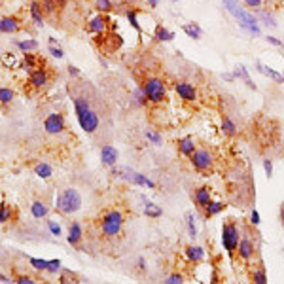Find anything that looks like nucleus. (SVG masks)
<instances>
[{
    "label": "nucleus",
    "instance_id": "nucleus-1",
    "mask_svg": "<svg viewBox=\"0 0 284 284\" xmlns=\"http://www.w3.org/2000/svg\"><path fill=\"white\" fill-rule=\"evenodd\" d=\"M74 112H76V119H78L80 127L87 134H93L99 131L101 116H99L97 108L91 104V101L87 97H84V95H76L74 97Z\"/></svg>",
    "mask_w": 284,
    "mask_h": 284
},
{
    "label": "nucleus",
    "instance_id": "nucleus-2",
    "mask_svg": "<svg viewBox=\"0 0 284 284\" xmlns=\"http://www.w3.org/2000/svg\"><path fill=\"white\" fill-rule=\"evenodd\" d=\"M140 87H142V91H144V95H146V99H148V104L159 106V104L167 103L169 91H167V84L163 82V78L148 74V76L140 82Z\"/></svg>",
    "mask_w": 284,
    "mask_h": 284
},
{
    "label": "nucleus",
    "instance_id": "nucleus-3",
    "mask_svg": "<svg viewBox=\"0 0 284 284\" xmlns=\"http://www.w3.org/2000/svg\"><path fill=\"white\" fill-rule=\"evenodd\" d=\"M82 208V195L76 188H66L59 191L55 197V210L63 216H70V214L78 212Z\"/></svg>",
    "mask_w": 284,
    "mask_h": 284
},
{
    "label": "nucleus",
    "instance_id": "nucleus-4",
    "mask_svg": "<svg viewBox=\"0 0 284 284\" xmlns=\"http://www.w3.org/2000/svg\"><path fill=\"white\" fill-rule=\"evenodd\" d=\"M239 241H241L239 224L233 218H228V220L222 224V245H224V248H226V252H228V256L231 260H235Z\"/></svg>",
    "mask_w": 284,
    "mask_h": 284
},
{
    "label": "nucleus",
    "instance_id": "nucleus-5",
    "mask_svg": "<svg viewBox=\"0 0 284 284\" xmlns=\"http://www.w3.org/2000/svg\"><path fill=\"white\" fill-rule=\"evenodd\" d=\"M123 222L125 216L118 208H110L103 214V220H101V233L104 239H116L123 229Z\"/></svg>",
    "mask_w": 284,
    "mask_h": 284
},
{
    "label": "nucleus",
    "instance_id": "nucleus-6",
    "mask_svg": "<svg viewBox=\"0 0 284 284\" xmlns=\"http://www.w3.org/2000/svg\"><path fill=\"white\" fill-rule=\"evenodd\" d=\"M191 167L201 174H210L214 171V163H216V156L208 146H197V150L193 152V156L189 158Z\"/></svg>",
    "mask_w": 284,
    "mask_h": 284
},
{
    "label": "nucleus",
    "instance_id": "nucleus-7",
    "mask_svg": "<svg viewBox=\"0 0 284 284\" xmlns=\"http://www.w3.org/2000/svg\"><path fill=\"white\" fill-rule=\"evenodd\" d=\"M256 252H258V243L254 241V237L248 233V231H241V241H239V246H237V256L239 260L243 261L245 265H250L256 258Z\"/></svg>",
    "mask_w": 284,
    "mask_h": 284
},
{
    "label": "nucleus",
    "instance_id": "nucleus-8",
    "mask_svg": "<svg viewBox=\"0 0 284 284\" xmlns=\"http://www.w3.org/2000/svg\"><path fill=\"white\" fill-rule=\"evenodd\" d=\"M110 173L114 174V176H119V178H123V180L131 182V184H134V186H144V188H148V189H158V184L152 180V178L144 176L142 173L131 171V169H127V167H121V169L112 167Z\"/></svg>",
    "mask_w": 284,
    "mask_h": 284
},
{
    "label": "nucleus",
    "instance_id": "nucleus-9",
    "mask_svg": "<svg viewBox=\"0 0 284 284\" xmlns=\"http://www.w3.org/2000/svg\"><path fill=\"white\" fill-rule=\"evenodd\" d=\"M174 91L180 97L184 103H197L199 101V91L193 84H189L186 80H176L174 82Z\"/></svg>",
    "mask_w": 284,
    "mask_h": 284
},
{
    "label": "nucleus",
    "instance_id": "nucleus-10",
    "mask_svg": "<svg viewBox=\"0 0 284 284\" xmlns=\"http://www.w3.org/2000/svg\"><path fill=\"white\" fill-rule=\"evenodd\" d=\"M64 129H66V121H64L63 114L51 112L44 118V131L47 134H61L64 133Z\"/></svg>",
    "mask_w": 284,
    "mask_h": 284
},
{
    "label": "nucleus",
    "instance_id": "nucleus-11",
    "mask_svg": "<svg viewBox=\"0 0 284 284\" xmlns=\"http://www.w3.org/2000/svg\"><path fill=\"white\" fill-rule=\"evenodd\" d=\"M110 17L108 14H99V16H95L93 19H89V23H87L86 31L93 32V34H106L108 29H110Z\"/></svg>",
    "mask_w": 284,
    "mask_h": 284
},
{
    "label": "nucleus",
    "instance_id": "nucleus-12",
    "mask_svg": "<svg viewBox=\"0 0 284 284\" xmlns=\"http://www.w3.org/2000/svg\"><path fill=\"white\" fill-rule=\"evenodd\" d=\"M29 84L34 89H44L49 84V72L46 66H38L32 72H29Z\"/></svg>",
    "mask_w": 284,
    "mask_h": 284
},
{
    "label": "nucleus",
    "instance_id": "nucleus-13",
    "mask_svg": "<svg viewBox=\"0 0 284 284\" xmlns=\"http://www.w3.org/2000/svg\"><path fill=\"white\" fill-rule=\"evenodd\" d=\"M212 201V191L208 186H199L195 191H193V203L197 206V210H205V206Z\"/></svg>",
    "mask_w": 284,
    "mask_h": 284
},
{
    "label": "nucleus",
    "instance_id": "nucleus-14",
    "mask_svg": "<svg viewBox=\"0 0 284 284\" xmlns=\"http://www.w3.org/2000/svg\"><path fill=\"white\" fill-rule=\"evenodd\" d=\"M118 158H119V152L118 148H114L112 144H104L103 148H101V163L104 167H116L118 163Z\"/></svg>",
    "mask_w": 284,
    "mask_h": 284
},
{
    "label": "nucleus",
    "instance_id": "nucleus-15",
    "mask_svg": "<svg viewBox=\"0 0 284 284\" xmlns=\"http://www.w3.org/2000/svg\"><path fill=\"white\" fill-rule=\"evenodd\" d=\"M21 29V21L16 16H4L0 17V32L2 34H16Z\"/></svg>",
    "mask_w": 284,
    "mask_h": 284
},
{
    "label": "nucleus",
    "instance_id": "nucleus-16",
    "mask_svg": "<svg viewBox=\"0 0 284 284\" xmlns=\"http://www.w3.org/2000/svg\"><path fill=\"white\" fill-rule=\"evenodd\" d=\"M184 256L189 263H201L205 260V248L199 245H188L184 246Z\"/></svg>",
    "mask_w": 284,
    "mask_h": 284
},
{
    "label": "nucleus",
    "instance_id": "nucleus-17",
    "mask_svg": "<svg viewBox=\"0 0 284 284\" xmlns=\"http://www.w3.org/2000/svg\"><path fill=\"white\" fill-rule=\"evenodd\" d=\"M176 148H178V154L184 156V158H191L193 152L197 150V142L193 140V136H184L180 140L176 142Z\"/></svg>",
    "mask_w": 284,
    "mask_h": 284
},
{
    "label": "nucleus",
    "instance_id": "nucleus-18",
    "mask_svg": "<svg viewBox=\"0 0 284 284\" xmlns=\"http://www.w3.org/2000/svg\"><path fill=\"white\" fill-rule=\"evenodd\" d=\"M82 239H84V228H82V224H80V222H70V226H68V233H66V241H68V245L80 246Z\"/></svg>",
    "mask_w": 284,
    "mask_h": 284
},
{
    "label": "nucleus",
    "instance_id": "nucleus-19",
    "mask_svg": "<svg viewBox=\"0 0 284 284\" xmlns=\"http://www.w3.org/2000/svg\"><path fill=\"white\" fill-rule=\"evenodd\" d=\"M222 133L226 134L228 138H235L237 134H239V127H237V123L231 119V116L229 114H226V112L222 110Z\"/></svg>",
    "mask_w": 284,
    "mask_h": 284
},
{
    "label": "nucleus",
    "instance_id": "nucleus-20",
    "mask_svg": "<svg viewBox=\"0 0 284 284\" xmlns=\"http://www.w3.org/2000/svg\"><path fill=\"white\" fill-rule=\"evenodd\" d=\"M226 210V203H222V201H210L208 205L205 206V210H203V218L205 220H210V218H214V216H218V214H222Z\"/></svg>",
    "mask_w": 284,
    "mask_h": 284
},
{
    "label": "nucleus",
    "instance_id": "nucleus-21",
    "mask_svg": "<svg viewBox=\"0 0 284 284\" xmlns=\"http://www.w3.org/2000/svg\"><path fill=\"white\" fill-rule=\"evenodd\" d=\"M31 214L32 218H36V220H44V218H47V214H49V206L44 201L36 199V201H32L31 205Z\"/></svg>",
    "mask_w": 284,
    "mask_h": 284
},
{
    "label": "nucleus",
    "instance_id": "nucleus-22",
    "mask_svg": "<svg viewBox=\"0 0 284 284\" xmlns=\"http://www.w3.org/2000/svg\"><path fill=\"white\" fill-rule=\"evenodd\" d=\"M29 14H31L32 23L36 27H42L44 25V12H42V6H40L38 0H32L31 6H29Z\"/></svg>",
    "mask_w": 284,
    "mask_h": 284
},
{
    "label": "nucleus",
    "instance_id": "nucleus-23",
    "mask_svg": "<svg viewBox=\"0 0 284 284\" xmlns=\"http://www.w3.org/2000/svg\"><path fill=\"white\" fill-rule=\"evenodd\" d=\"M250 278H252V284H267V271H265V265L261 261L256 263V267L250 273Z\"/></svg>",
    "mask_w": 284,
    "mask_h": 284
},
{
    "label": "nucleus",
    "instance_id": "nucleus-24",
    "mask_svg": "<svg viewBox=\"0 0 284 284\" xmlns=\"http://www.w3.org/2000/svg\"><path fill=\"white\" fill-rule=\"evenodd\" d=\"M233 74H235V78H239V80H243L246 84V87H250V89H258V86L254 84L252 82V78H250V74H248V70H246V66L245 64H237L235 66V70H233Z\"/></svg>",
    "mask_w": 284,
    "mask_h": 284
},
{
    "label": "nucleus",
    "instance_id": "nucleus-25",
    "mask_svg": "<svg viewBox=\"0 0 284 284\" xmlns=\"http://www.w3.org/2000/svg\"><path fill=\"white\" fill-rule=\"evenodd\" d=\"M256 70L260 72V74H263V76L271 78L273 82H276V84H284V82H282V74H278L276 70H273V68L265 66V64L260 63V61H256Z\"/></svg>",
    "mask_w": 284,
    "mask_h": 284
},
{
    "label": "nucleus",
    "instance_id": "nucleus-26",
    "mask_svg": "<svg viewBox=\"0 0 284 284\" xmlns=\"http://www.w3.org/2000/svg\"><path fill=\"white\" fill-rule=\"evenodd\" d=\"M38 64H40V59L36 57V53H25L19 66L27 72H32L34 68H38Z\"/></svg>",
    "mask_w": 284,
    "mask_h": 284
},
{
    "label": "nucleus",
    "instance_id": "nucleus-27",
    "mask_svg": "<svg viewBox=\"0 0 284 284\" xmlns=\"http://www.w3.org/2000/svg\"><path fill=\"white\" fill-rule=\"evenodd\" d=\"M154 38H156V42H173L174 32L169 31L163 25H158V27H156V32H154Z\"/></svg>",
    "mask_w": 284,
    "mask_h": 284
},
{
    "label": "nucleus",
    "instance_id": "nucleus-28",
    "mask_svg": "<svg viewBox=\"0 0 284 284\" xmlns=\"http://www.w3.org/2000/svg\"><path fill=\"white\" fill-rule=\"evenodd\" d=\"M142 201H144V214L148 216V218H161V214H163V210L159 208L154 201H150V199H144L142 197Z\"/></svg>",
    "mask_w": 284,
    "mask_h": 284
},
{
    "label": "nucleus",
    "instance_id": "nucleus-29",
    "mask_svg": "<svg viewBox=\"0 0 284 284\" xmlns=\"http://www.w3.org/2000/svg\"><path fill=\"white\" fill-rule=\"evenodd\" d=\"M182 31L186 32L189 38H193V40H199L201 36H203V29H201V27H199V25L195 23V21L182 25Z\"/></svg>",
    "mask_w": 284,
    "mask_h": 284
},
{
    "label": "nucleus",
    "instance_id": "nucleus-30",
    "mask_svg": "<svg viewBox=\"0 0 284 284\" xmlns=\"http://www.w3.org/2000/svg\"><path fill=\"white\" fill-rule=\"evenodd\" d=\"M16 46L23 51V53H34L38 49V42L34 38H27V40H17Z\"/></svg>",
    "mask_w": 284,
    "mask_h": 284
},
{
    "label": "nucleus",
    "instance_id": "nucleus-31",
    "mask_svg": "<svg viewBox=\"0 0 284 284\" xmlns=\"http://www.w3.org/2000/svg\"><path fill=\"white\" fill-rule=\"evenodd\" d=\"M34 174L38 178H42V180H47V178L53 176V169H51V165H47V163H38V165H34Z\"/></svg>",
    "mask_w": 284,
    "mask_h": 284
},
{
    "label": "nucleus",
    "instance_id": "nucleus-32",
    "mask_svg": "<svg viewBox=\"0 0 284 284\" xmlns=\"http://www.w3.org/2000/svg\"><path fill=\"white\" fill-rule=\"evenodd\" d=\"M14 99H16V91H14V89H10V87H0V104H2V106L12 104Z\"/></svg>",
    "mask_w": 284,
    "mask_h": 284
},
{
    "label": "nucleus",
    "instance_id": "nucleus-33",
    "mask_svg": "<svg viewBox=\"0 0 284 284\" xmlns=\"http://www.w3.org/2000/svg\"><path fill=\"white\" fill-rule=\"evenodd\" d=\"M258 19H261L263 21V25H267V27H271V29H276V21H275V16L271 14V12H267V10H260L258 12Z\"/></svg>",
    "mask_w": 284,
    "mask_h": 284
},
{
    "label": "nucleus",
    "instance_id": "nucleus-34",
    "mask_svg": "<svg viewBox=\"0 0 284 284\" xmlns=\"http://www.w3.org/2000/svg\"><path fill=\"white\" fill-rule=\"evenodd\" d=\"M59 284H80V278L76 273H72V271H68V269H63V271H61Z\"/></svg>",
    "mask_w": 284,
    "mask_h": 284
},
{
    "label": "nucleus",
    "instance_id": "nucleus-35",
    "mask_svg": "<svg viewBox=\"0 0 284 284\" xmlns=\"http://www.w3.org/2000/svg\"><path fill=\"white\" fill-rule=\"evenodd\" d=\"M131 97H133V103L136 104V106H140V108L148 106V99H146V95H144V91H142V87H140V86L134 89Z\"/></svg>",
    "mask_w": 284,
    "mask_h": 284
},
{
    "label": "nucleus",
    "instance_id": "nucleus-36",
    "mask_svg": "<svg viewBox=\"0 0 284 284\" xmlns=\"http://www.w3.org/2000/svg\"><path fill=\"white\" fill-rule=\"evenodd\" d=\"M114 2L112 0H95V8L99 14H110L112 10H114Z\"/></svg>",
    "mask_w": 284,
    "mask_h": 284
},
{
    "label": "nucleus",
    "instance_id": "nucleus-37",
    "mask_svg": "<svg viewBox=\"0 0 284 284\" xmlns=\"http://www.w3.org/2000/svg\"><path fill=\"white\" fill-rule=\"evenodd\" d=\"M44 16H53L57 10V0H38Z\"/></svg>",
    "mask_w": 284,
    "mask_h": 284
},
{
    "label": "nucleus",
    "instance_id": "nucleus-38",
    "mask_svg": "<svg viewBox=\"0 0 284 284\" xmlns=\"http://www.w3.org/2000/svg\"><path fill=\"white\" fill-rule=\"evenodd\" d=\"M186 226H188V235L191 239H195L197 237V226H195V216L191 212L186 214Z\"/></svg>",
    "mask_w": 284,
    "mask_h": 284
},
{
    "label": "nucleus",
    "instance_id": "nucleus-39",
    "mask_svg": "<svg viewBox=\"0 0 284 284\" xmlns=\"http://www.w3.org/2000/svg\"><path fill=\"white\" fill-rule=\"evenodd\" d=\"M184 275H182L180 271H173V273H169V275L163 278V284H184Z\"/></svg>",
    "mask_w": 284,
    "mask_h": 284
},
{
    "label": "nucleus",
    "instance_id": "nucleus-40",
    "mask_svg": "<svg viewBox=\"0 0 284 284\" xmlns=\"http://www.w3.org/2000/svg\"><path fill=\"white\" fill-rule=\"evenodd\" d=\"M27 260H29L32 269H36V271H47V261L49 260H44V258H32V256H29Z\"/></svg>",
    "mask_w": 284,
    "mask_h": 284
},
{
    "label": "nucleus",
    "instance_id": "nucleus-41",
    "mask_svg": "<svg viewBox=\"0 0 284 284\" xmlns=\"http://www.w3.org/2000/svg\"><path fill=\"white\" fill-rule=\"evenodd\" d=\"M61 271H63V261L59 260V258L47 261V271H46V273H49V275H57V273H61Z\"/></svg>",
    "mask_w": 284,
    "mask_h": 284
},
{
    "label": "nucleus",
    "instance_id": "nucleus-42",
    "mask_svg": "<svg viewBox=\"0 0 284 284\" xmlns=\"http://www.w3.org/2000/svg\"><path fill=\"white\" fill-rule=\"evenodd\" d=\"M263 2L265 0H243V6L248 12H260V10H263Z\"/></svg>",
    "mask_w": 284,
    "mask_h": 284
},
{
    "label": "nucleus",
    "instance_id": "nucleus-43",
    "mask_svg": "<svg viewBox=\"0 0 284 284\" xmlns=\"http://www.w3.org/2000/svg\"><path fill=\"white\" fill-rule=\"evenodd\" d=\"M125 17L129 19V23H131V27H133L134 31L142 32V27H140V23H138V16H136V12H134V10H127Z\"/></svg>",
    "mask_w": 284,
    "mask_h": 284
},
{
    "label": "nucleus",
    "instance_id": "nucleus-44",
    "mask_svg": "<svg viewBox=\"0 0 284 284\" xmlns=\"http://www.w3.org/2000/svg\"><path fill=\"white\" fill-rule=\"evenodd\" d=\"M144 134H146V138H148V140H150L154 146H161V144H163V136H161V133H158V131L148 129V131H146Z\"/></svg>",
    "mask_w": 284,
    "mask_h": 284
},
{
    "label": "nucleus",
    "instance_id": "nucleus-45",
    "mask_svg": "<svg viewBox=\"0 0 284 284\" xmlns=\"http://www.w3.org/2000/svg\"><path fill=\"white\" fill-rule=\"evenodd\" d=\"M0 214H2V224H6V222L12 220V216H14V208H12V205H8V203H0Z\"/></svg>",
    "mask_w": 284,
    "mask_h": 284
},
{
    "label": "nucleus",
    "instance_id": "nucleus-46",
    "mask_svg": "<svg viewBox=\"0 0 284 284\" xmlns=\"http://www.w3.org/2000/svg\"><path fill=\"white\" fill-rule=\"evenodd\" d=\"M47 229H49V233H51L53 237H59L61 233H63L61 226H59L57 222H53V220H47Z\"/></svg>",
    "mask_w": 284,
    "mask_h": 284
},
{
    "label": "nucleus",
    "instance_id": "nucleus-47",
    "mask_svg": "<svg viewBox=\"0 0 284 284\" xmlns=\"http://www.w3.org/2000/svg\"><path fill=\"white\" fill-rule=\"evenodd\" d=\"M14 280H16V284H38L36 282V278L31 275H17Z\"/></svg>",
    "mask_w": 284,
    "mask_h": 284
},
{
    "label": "nucleus",
    "instance_id": "nucleus-48",
    "mask_svg": "<svg viewBox=\"0 0 284 284\" xmlns=\"http://www.w3.org/2000/svg\"><path fill=\"white\" fill-rule=\"evenodd\" d=\"M47 51H49V55L55 57V59H63L64 57V51H63V47L61 46H49L47 47Z\"/></svg>",
    "mask_w": 284,
    "mask_h": 284
},
{
    "label": "nucleus",
    "instance_id": "nucleus-49",
    "mask_svg": "<svg viewBox=\"0 0 284 284\" xmlns=\"http://www.w3.org/2000/svg\"><path fill=\"white\" fill-rule=\"evenodd\" d=\"M248 222H250V226H254V228H258V226H260V212H258L256 208H252V210H250Z\"/></svg>",
    "mask_w": 284,
    "mask_h": 284
},
{
    "label": "nucleus",
    "instance_id": "nucleus-50",
    "mask_svg": "<svg viewBox=\"0 0 284 284\" xmlns=\"http://www.w3.org/2000/svg\"><path fill=\"white\" fill-rule=\"evenodd\" d=\"M263 169H265V174L271 178V176H273V161H271V158L263 159Z\"/></svg>",
    "mask_w": 284,
    "mask_h": 284
},
{
    "label": "nucleus",
    "instance_id": "nucleus-51",
    "mask_svg": "<svg viewBox=\"0 0 284 284\" xmlns=\"http://www.w3.org/2000/svg\"><path fill=\"white\" fill-rule=\"evenodd\" d=\"M2 61H4L6 66H12V64H16V55H14V53H4V55H2Z\"/></svg>",
    "mask_w": 284,
    "mask_h": 284
},
{
    "label": "nucleus",
    "instance_id": "nucleus-52",
    "mask_svg": "<svg viewBox=\"0 0 284 284\" xmlns=\"http://www.w3.org/2000/svg\"><path fill=\"white\" fill-rule=\"evenodd\" d=\"M66 72L70 74L72 78H80V74H82L78 66H74V64H68V66H66Z\"/></svg>",
    "mask_w": 284,
    "mask_h": 284
},
{
    "label": "nucleus",
    "instance_id": "nucleus-53",
    "mask_svg": "<svg viewBox=\"0 0 284 284\" xmlns=\"http://www.w3.org/2000/svg\"><path fill=\"white\" fill-rule=\"evenodd\" d=\"M265 40H267L269 44H273V46H276V47H284V42H282V40L275 38V36H265Z\"/></svg>",
    "mask_w": 284,
    "mask_h": 284
},
{
    "label": "nucleus",
    "instance_id": "nucleus-54",
    "mask_svg": "<svg viewBox=\"0 0 284 284\" xmlns=\"http://www.w3.org/2000/svg\"><path fill=\"white\" fill-rule=\"evenodd\" d=\"M222 78L226 80V82H235V74L233 72H226V74H222Z\"/></svg>",
    "mask_w": 284,
    "mask_h": 284
},
{
    "label": "nucleus",
    "instance_id": "nucleus-55",
    "mask_svg": "<svg viewBox=\"0 0 284 284\" xmlns=\"http://www.w3.org/2000/svg\"><path fill=\"white\" fill-rule=\"evenodd\" d=\"M136 267L140 269V271H146V260H144V258H138V260H136Z\"/></svg>",
    "mask_w": 284,
    "mask_h": 284
},
{
    "label": "nucleus",
    "instance_id": "nucleus-56",
    "mask_svg": "<svg viewBox=\"0 0 284 284\" xmlns=\"http://www.w3.org/2000/svg\"><path fill=\"white\" fill-rule=\"evenodd\" d=\"M278 218H280V224L284 226V205L280 206V210H278Z\"/></svg>",
    "mask_w": 284,
    "mask_h": 284
},
{
    "label": "nucleus",
    "instance_id": "nucleus-57",
    "mask_svg": "<svg viewBox=\"0 0 284 284\" xmlns=\"http://www.w3.org/2000/svg\"><path fill=\"white\" fill-rule=\"evenodd\" d=\"M210 284H218V273L214 271L212 273V278H210Z\"/></svg>",
    "mask_w": 284,
    "mask_h": 284
},
{
    "label": "nucleus",
    "instance_id": "nucleus-58",
    "mask_svg": "<svg viewBox=\"0 0 284 284\" xmlns=\"http://www.w3.org/2000/svg\"><path fill=\"white\" fill-rule=\"evenodd\" d=\"M148 4H150V8H158L159 0H148Z\"/></svg>",
    "mask_w": 284,
    "mask_h": 284
},
{
    "label": "nucleus",
    "instance_id": "nucleus-59",
    "mask_svg": "<svg viewBox=\"0 0 284 284\" xmlns=\"http://www.w3.org/2000/svg\"><path fill=\"white\" fill-rule=\"evenodd\" d=\"M4 282H10V278L6 275H2V273H0V284H4Z\"/></svg>",
    "mask_w": 284,
    "mask_h": 284
},
{
    "label": "nucleus",
    "instance_id": "nucleus-60",
    "mask_svg": "<svg viewBox=\"0 0 284 284\" xmlns=\"http://www.w3.org/2000/svg\"><path fill=\"white\" fill-rule=\"evenodd\" d=\"M4 284H16V280H14V282H12V280H10V282H4Z\"/></svg>",
    "mask_w": 284,
    "mask_h": 284
},
{
    "label": "nucleus",
    "instance_id": "nucleus-61",
    "mask_svg": "<svg viewBox=\"0 0 284 284\" xmlns=\"http://www.w3.org/2000/svg\"><path fill=\"white\" fill-rule=\"evenodd\" d=\"M0 224H2V214H0Z\"/></svg>",
    "mask_w": 284,
    "mask_h": 284
},
{
    "label": "nucleus",
    "instance_id": "nucleus-62",
    "mask_svg": "<svg viewBox=\"0 0 284 284\" xmlns=\"http://www.w3.org/2000/svg\"><path fill=\"white\" fill-rule=\"evenodd\" d=\"M282 82H284V74H282Z\"/></svg>",
    "mask_w": 284,
    "mask_h": 284
}]
</instances>
